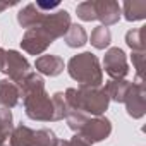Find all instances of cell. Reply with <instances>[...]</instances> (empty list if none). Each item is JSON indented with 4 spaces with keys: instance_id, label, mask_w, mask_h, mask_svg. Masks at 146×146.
Masks as SVG:
<instances>
[{
    "instance_id": "6da1fadb",
    "label": "cell",
    "mask_w": 146,
    "mask_h": 146,
    "mask_svg": "<svg viewBox=\"0 0 146 146\" xmlns=\"http://www.w3.org/2000/svg\"><path fill=\"white\" fill-rule=\"evenodd\" d=\"M17 86L26 115L38 122H53V103L45 90V81L38 72L31 70Z\"/></svg>"
},
{
    "instance_id": "7a4b0ae2",
    "label": "cell",
    "mask_w": 146,
    "mask_h": 146,
    "mask_svg": "<svg viewBox=\"0 0 146 146\" xmlns=\"http://www.w3.org/2000/svg\"><path fill=\"white\" fill-rule=\"evenodd\" d=\"M64 96H65L69 110L83 112L88 117L90 115L102 117L110 105V100L102 86L100 88H86V86L69 88L64 93Z\"/></svg>"
},
{
    "instance_id": "3957f363",
    "label": "cell",
    "mask_w": 146,
    "mask_h": 146,
    "mask_svg": "<svg viewBox=\"0 0 146 146\" xmlns=\"http://www.w3.org/2000/svg\"><path fill=\"white\" fill-rule=\"evenodd\" d=\"M67 72L76 83H79V86L100 88L103 83V69L98 57L91 52H83L70 57L67 62Z\"/></svg>"
},
{
    "instance_id": "277c9868",
    "label": "cell",
    "mask_w": 146,
    "mask_h": 146,
    "mask_svg": "<svg viewBox=\"0 0 146 146\" xmlns=\"http://www.w3.org/2000/svg\"><path fill=\"white\" fill-rule=\"evenodd\" d=\"M112 134V122L107 117H93L84 122V125L79 129L78 136L84 139L90 146L96 144L100 141H105Z\"/></svg>"
},
{
    "instance_id": "5b68a950",
    "label": "cell",
    "mask_w": 146,
    "mask_h": 146,
    "mask_svg": "<svg viewBox=\"0 0 146 146\" xmlns=\"http://www.w3.org/2000/svg\"><path fill=\"white\" fill-rule=\"evenodd\" d=\"M127 115L132 119H141L146 113V90L143 84V79L136 78L134 83H131L127 95L124 98Z\"/></svg>"
},
{
    "instance_id": "8992f818",
    "label": "cell",
    "mask_w": 146,
    "mask_h": 146,
    "mask_svg": "<svg viewBox=\"0 0 146 146\" xmlns=\"http://www.w3.org/2000/svg\"><path fill=\"white\" fill-rule=\"evenodd\" d=\"M70 14L67 11H57V12H52V14H46L45 19L41 21L40 28L52 41L58 40V38H64V35L67 33V29L70 28Z\"/></svg>"
},
{
    "instance_id": "52a82bcc",
    "label": "cell",
    "mask_w": 146,
    "mask_h": 146,
    "mask_svg": "<svg viewBox=\"0 0 146 146\" xmlns=\"http://www.w3.org/2000/svg\"><path fill=\"white\" fill-rule=\"evenodd\" d=\"M4 74L9 76L11 81L19 84L29 72H31V64L28 58L17 52V50H5V62H4Z\"/></svg>"
},
{
    "instance_id": "ba28073f",
    "label": "cell",
    "mask_w": 146,
    "mask_h": 146,
    "mask_svg": "<svg viewBox=\"0 0 146 146\" xmlns=\"http://www.w3.org/2000/svg\"><path fill=\"white\" fill-rule=\"evenodd\" d=\"M103 69L110 79H125V76L129 74V64L124 50L119 46L108 48L103 57Z\"/></svg>"
},
{
    "instance_id": "9c48e42d",
    "label": "cell",
    "mask_w": 146,
    "mask_h": 146,
    "mask_svg": "<svg viewBox=\"0 0 146 146\" xmlns=\"http://www.w3.org/2000/svg\"><path fill=\"white\" fill-rule=\"evenodd\" d=\"M53 41L40 29V28H31L26 29L24 36L21 38V48L29 53V55H41Z\"/></svg>"
},
{
    "instance_id": "30bf717a",
    "label": "cell",
    "mask_w": 146,
    "mask_h": 146,
    "mask_svg": "<svg viewBox=\"0 0 146 146\" xmlns=\"http://www.w3.org/2000/svg\"><path fill=\"white\" fill-rule=\"evenodd\" d=\"M95 12H96V19L102 23L100 26L105 28L117 24L122 16L120 5L113 0H95Z\"/></svg>"
},
{
    "instance_id": "8fae6325",
    "label": "cell",
    "mask_w": 146,
    "mask_h": 146,
    "mask_svg": "<svg viewBox=\"0 0 146 146\" xmlns=\"http://www.w3.org/2000/svg\"><path fill=\"white\" fill-rule=\"evenodd\" d=\"M64 58L58 57V55H40L35 62V69L36 72L43 76H50V78H55L58 74L64 72Z\"/></svg>"
},
{
    "instance_id": "7c38bea8",
    "label": "cell",
    "mask_w": 146,
    "mask_h": 146,
    "mask_svg": "<svg viewBox=\"0 0 146 146\" xmlns=\"http://www.w3.org/2000/svg\"><path fill=\"white\" fill-rule=\"evenodd\" d=\"M21 93H19V86L11 81L9 78L0 79V105L4 108H14L19 103Z\"/></svg>"
},
{
    "instance_id": "4fadbf2b",
    "label": "cell",
    "mask_w": 146,
    "mask_h": 146,
    "mask_svg": "<svg viewBox=\"0 0 146 146\" xmlns=\"http://www.w3.org/2000/svg\"><path fill=\"white\" fill-rule=\"evenodd\" d=\"M45 12H41L35 4H29L26 7H23L19 12H17V23L21 28H26V29H31V28H36L41 24V21L45 19Z\"/></svg>"
},
{
    "instance_id": "5bb4252c",
    "label": "cell",
    "mask_w": 146,
    "mask_h": 146,
    "mask_svg": "<svg viewBox=\"0 0 146 146\" xmlns=\"http://www.w3.org/2000/svg\"><path fill=\"white\" fill-rule=\"evenodd\" d=\"M9 144L11 146H36V131L24 124H19L12 129Z\"/></svg>"
},
{
    "instance_id": "9a60e30c",
    "label": "cell",
    "mask_w": 146,
    "mask_h": 146,
    "mask_svg": "<svg viewBox=\"0 0 146 146\" xmlns=\"http://www.w3.org/2000/svg\"><path fill=\"white\" fill-rule=\"evenodd\" d=\"M129 86H131V81H127V79H110L103 90H105L108 100L117 102V103H124V98L127 95Z\"/></svg>"
},
{
    "instance_id": "2e32d148",
    "label": "cell",
    "mask_w": 146,
    "mask_h": 146,
    "mask_svg": "<svg viewBox=\"0 0 146 146\" xmlns=\"http://www.w3.org/2000/svg\"><path fill=\"white\" fill-rule=\"evenodd\" d=\"M122 14L125 17V21L134 23V21H143L146 17V2L144 0H127L124 2V5L120 7Z\"/></svg>"
},
{
    "instance_id": "e0dca14e",
    "label": "cell",
    "mask_w": 146,
    "mask_h": 146,
    "mask_svg": "<svg viewBox=\"0 0 146 146\" xmlns=\"http://www.w3.org/2000/svg\"><path fill=\"white\" fill-rule=\"evenodd\" d=\"M64 41L67 46L70 48H79L83 45L88 43V35L86 29L81 24H70V28L67 29V33L64 35Z\"/></svg>"
},
{
    "instance_id": "ac0fdd59",
    "label": "cell",
    "mask_w": 146,
    "mask_h": 146,
    "mask_svg": "<svg viewBox=\"0 0 146 146\" xmlns=\"http://www.w3.org/2000/svg\"><path fill=\"white\" fill-rule=\"evenodd\" d=\"M125 43L132 52H144V48H146V26L129 29L125 33Z\"/></svg>"
},
{
    "instance_id": "d6986e66",
    "label": "cell",
    "mask_w": 146,
    "mask_h": 146,
    "mask_svg": "<svg viewBox=\"0 0 146 146\" xmlns=\"http://www.w3.org/2000/svg\"><path fill=\"white\" fill-rule=\"evenodd\" d=\"M90 43H91L96 50H105V48H108L110 43H112V33H110V29L105 28V26H96V28L91 31Z\"/></svg>"
},
{
    "instance_id": "ffe728a7",
    "label": "cell",
    "mask_w": 146,
    "mask_h": 146,
    "mask_svg": "<svg viewBox=\"0 0 146 146\" xmlns=\"http://www.w3.org/2000/svg\"><path fill=\"white\" fill-rule=\"evenodd\" d=\"M12 129V112L9 108L0 107V146H7V139L11 137Z\"/></svg>"
},
{
    "instance_id": "44dd1931",
    "label": "cell",
    "mask_w": 146,
    "mask_h": 146,
    "mask_svg": "<svg viewBox=\"0 0 146 146\" xmlns=\"http://www.w3.org/2000/svg\"><path fill=\"white\" fill-rule=\"evenodd\" d=\"M52 103H53V122L65 119V115L69 113V107H67V102H65V96L62 91L53 93Z\"/></svg>"
},
{
    "instance_id": "7402d4cb",
    "label": "cell",
    "mask_w": 146,
    "mask_h": 146,
    "mask_svg": "<svg viewBox=\"0 0 146 146\" xmlns=\"http://www.w3.org/2000/svg\"><path fill=\"white\" fill-rule=\"evenodd\" d=\"M76 14L81 21L91 23L96 21V12H95V0H88V2H81L76 7Z\"/></svg>"
},
{
    "instance_id": "603a6c76",
    "label": "cell",
    "mask_w": 146,
    "mask_h": 146,
    "mask_svg": "<svg viewBox=\"0 0 146 146\" xmlns=\"http://www.w3.org/2000/svg\"><path fill=\"white\" fill-rule=\"evenodd\" d=\"M65 119H67V125H69V129H72L76 134L79 132V129L84 125V122L90 119L86 113H83V112H78V110H69V113L65 115Z\"/></svg>"
},
{
    "instance_id": "cb8c5ba5",
    "label": "cell",
    "mask_w": 146,
    "mask_h": 146,
    "mask_svg": "<svg viewBox=\"0 0 146 146\" xmlns=\"http://www.w3.org/2000/svg\"><path fill=\"white\" fill-rule=\"evenodd\" d=\"M58 139L53 131L43 127L36 131V146H57Z\"/></svg>"
},
{
    "instance_id": "d4e9b609",
    "label": "cell",
    "mask_w": 146,
    "mask_h": 146,
    "mask_svg": "<svg viewBox=\"0 0 146 146\" xmlns=\"http://www.w3.org/2000/svg\"><path fill=\"white\" fill-rule=\"evenodd\" d=\"M131 58H132V65H134V69H136V78L143 79V62H144V52H132Z\"/></svg>"
},
{
    "instance_id": "484cf974",
    "label": "cell",
    "mask_w": 146,
    "mask_h": 146,
    "mask_svg": "<svg viewBox=\"0 0 146 146\" xmlns=\"http://www.w3.org/2000/svg\"><path fill=\"white\" fill-rule=\"evenodd\" d=\"M57 146H90V144L76 134V136H72L70 139H65V141H60V139H58Z\"/></svg>"
},
{
    "instance_id": "4316f807",
    "label": "cell",
    "mask_w": 146,
    "mask_h": 146,
    "mask_svg": "<svg viewBox=\"0 0 146 146\" xmlns=\"http://www.w3.org/2000/svg\"><path fill=\"white\" fill-rule=\"evenodd\" d=\"M35 5H36L41 12H45V14H46V11L57 9V7H58V2H41V0H40V2H36Z\"/></svg>"
},
{
    "instance_id": "83f0119b",
    "label": "cell",
    "mask_w": 146,
    "mask_h": 146,
    "mask_svg": "<svg viewBox=\"0 0 146 146\" xmlns=\"http://www.w3.org/2000/svg\"><path fill=\"white\" fill-rule=\"evenodd\" d=\"M12 5H16V2H0V14H2L5 9L12 7Z\"/></svg>"
},
{
    "instance_id": "f1b7e54d",
    "label": "cell",
    "mask_w": 146,
    "mask_h": 146,
    "mask_svg": "<svg viewBox=\"0 0 146 146\" xmlns=\"http://www.w3.org/2000/svg\"><path fill=\"white\" fill-rule=\"evenodd\" d=\"M4 62H5V50L0 48V72L4 70Z\"/></svg>"
}]
</instances>
